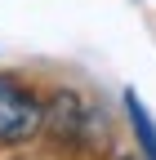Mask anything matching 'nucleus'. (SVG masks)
<instances>
[{"mask_svg": "<svg viewBox=\"0 0 156 160\" xmlns=\"http://www.w3.org/2000/svg\"><path fill=\"white\" fill-rule=\"evenodd\" d=\"M40 133H49V142L58 151H71V156H94L107 138L103 125V111L89 102L81 89H54L45 98V125Z\"/></svg>", "mask_w": 156, "mask_h": 160, "instance_id": "obj_1", "label": "nucleus"}, {"mask_svg": "<svg viewBox=\"0 0 156 160\" xmlns=\"http://www.w3.org/2000/svg\"><path fill=\"white\" fill-rule=\"evenodd\" d=\"M45 125V98L18 71H0V147H23Z\"/></svg>", "mask_w": 156, "mask_h": 160, "instance_id": "obj_2", "label": "nucleus"}, {"mask_svg": "<svg viewBox=\"0 0 156 160\" xmlns=\"http://www.w3.org/2000/svg\"><path fill=\"white\" fill-rule=\"evenodd\" d=\"M125 111H129V125H134V138L143 142V151H147V160H156V125H152V116H147V107L138 102V93H125Z\"/></svg>", "mask_w": 156, "mask_h": 160, "instance_id": "obj_3", "label": "nucleus"}, {"mask_svg": "<svg viewBox=\"0 0 156 160\" xmlns=\"http://www.w3.org/2000/svg\"><path fill=\"white\" fill-rule=\"evenodd\" d=\"M112 160H138V156H112Z\"/></svg>", "mask_w": 156, "mask_h": 160, "instance_id": "obj_4", "label": "nucleus"}]
</instances>
